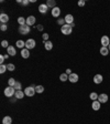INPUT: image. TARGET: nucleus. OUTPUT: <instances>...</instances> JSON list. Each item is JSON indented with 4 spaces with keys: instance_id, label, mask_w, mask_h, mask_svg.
Listing matches in <instances>:
<instances>
[{
    "instance_id": "22",
    "label": "nucleus",
    "mask_w": 110,
    "mask_h": 124,
    "mask_svg": "<svg viewBox=\"0 0 110 124\" xmlns=\"http://www.w3.org/2000/svg\"><path fill=\"white\" fill-rule=\"evenodd\" d=\"M12 123V119H11L10 116H5L2 119V124H11Z\"/></svg>"
},
{
    "instance_id": "42",
    "label": "nucleus",
    "mask_w": 110,
    "mask_h": 124,
    "mask_svg": "<svg viewBox=\"0 0 110 124\" xmlns=\"http://www.w3.org/2000/svg\"><path fill=\"white\" fill-rule=\"evenodd\" d=\"M108 49H109V51H110V44H109V46H108Z\"/></svg>"
},
{
    "instance_id": "23",
    "label": "nucleus",
    "mask_w": 110,
    "mask_h": 124,
    "mask_svg": "<svg viewBox=\"0 0 110 124\" xmlns=\"http://www.w3.org/2000/svg\"><path fill=\"white\" fill-rule=\"evenodd\" d=\"M46 5H47V7L49 8H52V9L56 7V2H55V0H47Z\"/></svg>"
},
{
    "instance_id": "16",
    "label": "nucleus",
    "mask_w": 110,
    "mask_h": 124,
    "mask_svg": "<svg viewBox=\"0 0 110 124\" xmlns=\"http://www.w3.org/2000/svg\"><path fill=\"white\" fill-rule=\"evenodd\" d=\"M21 57H22L23 59H28V58L30 57V51H29V49L24 48V49L21 50Z\"/></svg>"
},
{
    "instance_id": "19",
    "label": "nucleus",
    "mask_w": 110,
    "mask_h": 124,
    "mask_svg": "<svg viewBox=\"0 0 110 124\" xmlns=\"http://www.w3.org/2000/svg\"><path fill=\"white\" fill-rule=\"evenodd\" d=\"M109 49H108V48H106V46H101V48H100V54H101V55H104V57H106V55H108V54H109Z\"/></svg>"
},
{
    "instance_id": "26",
    "label": "nucleus",
    "mask_w": 110,
    "mask_h": 124,
    "mask_svg": "<svg viewBox=\"0 0 110 124\" xmlns=\"http://www.w3.org/2000/svg\"><path fill=\"white\" fill-rule=\"evenodd\" d=\"M35 92L36 93H40V94H41V93H43L44 92V86H43V85H36V86H35Z\"/></svg>"
},
{
    "instance_id": "9",
    "label": "nucleus",
    "mask_w": 110,
    "mask_h": 124,
    "mask_svg": "<svg viewBox=\"0 0 110 124\" xmlns=\"http://www.w3.org/2000/svg\"><path fill=\"white\" fill-rule=\"evenodd\" d=\"M35 21H36V19L34 16H29L28 18H26V24H28L29 27H31L35 23Z\"/></svg>"
},
{
    "instance_id": "3",
    "label": "nucleus",
    "mask_w": 110,
    "mask_h": 124,
    "mask_svg": "<svg viewBox=\"0 0 110 124\" xmlns=\"http://www.w3.org/2000/svg\"><path fill=\"white\" fill-rule=\"evenodd\" d=\"M35 86H28V88L24 89V94H26V96H34V94H35Z\"/></svg>"
},
{
    "instance_id": "4",
    "label": "nucleus",
    "mask_w": 110,
    "mask_h": 124,
    "mask_svg": "<svg viewBox=\"0 0 110 124\" xmlns=\"http://www.w3.org/2000/svg\"><path fill=\"white\" fill-rule=\"evenodd\" d=\"M18 30H19V33L22 34V36H24V34H28L29 32H30V27H29L28 24H24V26H20Z\"/></svg>"
},
{
    "instance_id": "27",
    "label": "nucleus",
    "mask_w": 110,
    "mask_h": 124,
    "mask_svg": "<svg viewBox=\"0 0 110 124\" xmlns=\"http://www.w3.org/2000/svg\"><path fill=\"white\" fill-rule=\"evenodd\" d=\"M59 80H61L62 82H65V81L68 80V75H67L66 73H62V74H59Z\"/></svg>"
},
{
    "instance_id": "14",
    "label": "nucleus",
    "mask_w": 110,
    "mask_h": 124,
    "mask_svg": "<svg viewBox=\"0 0 110 124\" xmlns=\"http://www.w3.org/2000/svg\"><path fill=\"white\" fill-rule=\"evenodd\" d=\"M7 52L9 55H11V57H14L15 54H17V50H15V48L13 46H9V48L7 49Z\"/></svg>"
},
{
    "instance_id": "32",
    "label": "nucleus",
    "mask_w": 110,
    "mask_h": 124,
    "mask_svg": "<svg viewBox=\"0 0 110 124\" xmlns=\"http://www.w3.org/2000/svg\"><path fill=\"white\" fill-rule=\"evenodd\" d=\"M7 29H8L7 23H1V26H0V30L1 31H7Z\"/></svg>"
},
{
    "instance_id": "28",
    "label": "nucleus",
    "mask_w": 110,
    "mask_h": 124,
    "mask_svg": "<svg viewBox=\"0 0 110 124\" xmlns=\"http://www.w3.org/2000/svg\"><path fill=\"white\" fill-rule=\"evenodd\" d=\"M15 83H17V81H15L13 78H10V79L8 80V84H9V86H13V88H14Z\"/></svg>"
},
{
    "instance_id": "10",
    "label": "nucleus",
    "mask_w": 110,
    "mask_h": 124,
    "mask_svg": "<svg viewBox=\"0 0 110 124\" xmlns=\"http://www.w3.org/2000/svg\"><path fill=\"white\" fill-rule=\"evenodd\" d=\"M51 13H52V16H53L54 18H57V17H59V16H61V9H59L58 7H55V8H53V9H52Z\"/></svg>"
},
{
    "instance_id": "24",
    "label": "nucleus",
    "mask_w": 110,
    "mask_h": 124,
    "mask_svg": "<svg viewBox=\"0 0 110 124\" xmlns=\"http://www.w3.org/2000/svg\"><path fill=\"white\" fill-rule=\"evenodd\" d=\"M18 23L20 24V26H24V24H26V18H24V17H19Z\"/></svg>"
},
{
    "instance_id": "5",
    "label": "nucleus",
    "mask_w": 110,
    "mask_h": 124,
    "mask_svg": "<svg viewBox=\"0 0 110 124\" xmlns=\"http://www.w3.org/2000/svg\"><path fill=\"white\" fill-rule=\"evenodd\" d=\"M35 46H36V42H35V40L34 39H28L26 41V49H34L35 48Z\"/></svg>"
},
{
    "instance_id": "18",
    "label": "nucleus",
    "mask_w": 110,
    "mask_h": 124,
    "mask_svg": "<svg viewBox=\"0 0 110 124\" xmlns=\"http://www.w3.org/2000/svg\"><path fill=\"white\" fill-rule=\"evenodd\" d=\"M15 46L22 50V49H24V48H26V42L23 41V40H18V41H17V43H15Z\"/></svg>"
},
{
    "instance_id": "8",
    "label": "nucleus",
    "mask_w": 110,
    "mask_h": 124,
    "mask_svg": "<svg viewBox=\"0 0 110 124\" xmlns=\"http://www.w3.org/2000/svg\"><path fill=\"white\" fill-rule=\"evenodd\" d=\"M108 95L106 94V93H103V94H100L99 96H98V101H99L100 103L103 104V103H107L108 102Z\"/></svg>"
},
{
    "instance_id": "37",
    "label": "nucleus",
    "mask_w": 110,
    "mask_h": 124,
    "mask_svg": "<svg viewBox=\"0 0 110 124\" xmlns=\"http://www.w3.org/2000/svg\"><path fill=\"white\" fill-rule=\"evenodd\" d=\"M5 57H3V54H1V55H0V63H1V64H3V62H5Z\"/></svg>"
},
{
    "instance_id": "7",
    "label": "nucleus",
    "mask_w": 110,
    "mask_h": 124,
    "mask_svg": "<svg viewBox=\"0 0 110 124\" xmlns=\"http://www.w3.org/2000/svg\"><path fill=\"white\" fill-rule=\"evenodd\" d=\"M78 79H79V77H78V74L77 73H74L73 72L71 75H68V81L72 83H76L77 81H78Z\"/></svg>"
},
{
    "instance_id": "2",
    "label": "nucleus",
    "mask_w": 110,
    "mask_h": 124,
    "mask_svg": "<svg viewBox=\"0 0 110 124\" xmlns=\"http://www.w3.org/2000/svg\"><path fill=\"white\" fill-rule=\"evenodd\" d=\"M14 94H15V89L13 88V86H9V85H8L7 88L5 89V95L7 96V98H12Z\"/></svg>"
},
{
    "instance_id": "20",
    "label": "nucleus",
    "mask_w": 110,
    "mask_h": 124,
    "mask_svg": "<svg viewBox=\"0 0 110 124\" xmlns=\"http://www.w3.org/2000/svg\"><path fill=\"white\" fill-rule=\"evenodd\" d=\"M44 48H45L47 51H50V50L53 49V43H52L51 41H46L44 42Z\"/></svg>"
},
{
    "instance_id": "6",
    "label": "nucleus",
    "mask_w": 110,
    "mask_h": 124,
    "mask_svg": "<svg viewBox=\"0 0 110 124\" xmlns=\"http://www.w3.org/2000/svg\"><path fill=\"white\" fill-rule=\"evenodd\" d=\"M100 43H101V46H106V48H108L110 44V39L108 36H103L101 37V39H100Z\"/></svg>"
},
{
    "instance_id": "33",
    "label": "nucleus",
    "mask_w": 110,
    "mask_h": 124,
    "mask_svg": "<svg viewBox=\"0 0 110 124\" xmlns=\"http://www.w3.org/2000/svg\"><path fill=\"white\" fill-rule=\"evenodd\" d=\"M14 89H17V91H20L21 89H22V85H21L20 82H17L14 85Z\"/></svg>"
},
{
    "instance_id": "41",
    "label": "nucleus",
    "mask_w": 110,
    "mask_h": 124,
    "mask_svg": "<svg viewBox=\"0 0 110 124\" xmlns=\"http://www.w3.org/2000/svg\"><path fill=\"white\" fill-rule=\"evenodd\" d=\"M3 57H5V59L7 60V59H9V57H10V55H9V54L7 53V54H3Z\"/></svg>"
},
{
    "instance_id": "30",
    "label": "nucleus",
    "mask_w": 110,
    "mask_h": 124,
    "mask_svg": "<svg viewBox=\"0 0 110 124\" xmlns=\"http://www.w3.org/2000/svg\"><path fill=\"white\" fill-rule=\"evenodd\" d=\"M7 65H5V64H1L0 65V73H1V74H2V73H5L6 71H7Z\"/></svg>"
},
{
    "instance_id": "1",
    "label": "nucleus",
    "mask_w": 110,
    "mask_h": 124,
    "mask_svg": "<svg viewBox=\"0 0 110 124\" xmlns=\"http://www.w3.org/2000/svg\"><path fill=\"white\" fill-rule=\"evenodd\" d=\"M72 31H73V27L71 24H64V26L61 27V32L64 36H69L72 33Z\"/></svg>"
},
{
    "instance_id": "17",
    "label": "nucleus",
    "mask_w": 110,
    "mask_h": 124,
    "mask_svg": "<svg viewBox=\"0 0 110 124\" xmlns=\"http://www.w3.org/2000/svg\"><path fill=\"white\" fill-rule=\"evenodd\" d=\"M0 21H1V23H7L9 21V16L7 13H1L0 15Z\"/></svg>"
},
{
    "instance_id": "40",
    "label": "nucleus",
    "mask_w": 110,
    "mask_h": 124,
    "mask_svg": "<svg viewBox=\"0 0 110 124\" xmlns=\"http://www.w3.org/2000/svg\"><path fill=\"white\" fill-rule=\"evenodd\" d=\"M65 73H66L67 75H71L73 72H72V70H71V69H67V70H66V72H65Z\"/></svg>"
},
{
    "instance_id": "12",
    "label": "nucleus",
    "mask_w": 110,
    "mask_h": 124,
    "mask_svg": "<svg viewBox=\"0 0 110 124\" xmlns=\"http://www.w3.org/2000/svg\"><path fill=\"white\" fill-rule=\"evenodd\" d=\"M100 106H101V103H100L99 101H92L91 103V108L94 110V111H98V110H100Z\"/></svg>"
},
{
    "instance_id": "13",
    "label": "nucleus",
    "mask_w": 110,
    "mask_h": 124,
    "mask_svg": "<svg viewBox=\"0 0 110 124\" xmlns=\"http://www.w3.org/2000/svg\"><path fill=\"white\" fill-rule=\"evenodd\" d=\"M64 19H65L66 24H73L74 23V17H73V15H66Z\"/></svg>"
},
{
    "instance_id": "21",
    "label": "nucleus",
    "mask_w": 110,
    "mask_h": 124,
    "mask_svg": "<svg viewBox=\"0 0 110 124\" xmlns=\"http://www.w3.org/2000/svg\"><path fill=\"white\" fill-rule=\"evenodd\" d=\"M24 92H22V91H15V94H14V96H15V99H23L24 98Z\"/></svg>"
},
{
    "instance_id": "38",
    "label": "nucleus",
    "mask_w": 110,
    "mask_h": 124,
    "mask_svg": "<svg viewBox=\"0 0 110 124\" xmlns=\"http://www.w3.org/2000/svg\"><path fill=\"white\" fill-rule=\"evenodd\" d=\"M29 2H30V0H23V1H22V5L23 6H28Z\"/></svg>"
},
{
    "instance_id": "15",
    "label": "nucleus",
    "mask_w": 110,
    "mask_h": 124,
    "mask_svg": "<svg viewBox=\"0 0 110 124\" xmlns=\"http://www.w3.org/2000/svg\"><path fill=\"white\" fill-rule=\"evenodd\" d=\"M47 10H49V7H47L46 3H42V5L39 6V11H40L41 13H46Z\"/></svg>"
},
{
    "instance_id": "31",
    "label": "nucleus",
    "mask_w": 110,
    "mask_h": 124,
    "mask_svg": "<svg viewBox=\"0 0 110 124\" xmlns=\"http://www.w3.org/2000/svg\"><path fill=\"white\" fill-rule=\"evenodd\" d=\"M1 46H2V48H9V43H8V41L7 40H2V41H1Z\"/></svg>"
},
{
    "instance_id": "34",
    "label": "nucleus",
    "mask_w": 110,
    "mask_h": 124,
    "mask_svg": "<svg viewBox=\"0 0 110 124\" xmlns=\"http://www.w3.org/2000/svg\"><path fill=\"white\" fill-rule=\"evenodd\" d=\"M57 23H58V24H61V26H64V24H66V22H65V19H58V20H57Z\"/></svg>"
},
{
    "instance_id": "36",
    "label": "nucleus",
    "mask_w": 110,
    "mask_h": 124,
    "mask_svg": "<svg viewBox=\"0 0 110 124\" xmlns=\"http://www.w3.org/2000/svg\"><path fill=\"white\" fill-rule=\"evenodd\" d=\"M85 5H86V1H85V0H79V1H78V6H79V7H84Z\"/></svg>"
},
{
    "instance_id": "25",
    "label": "nucleus",
    "mask_w": 110,
    "mask_h": 124,
    "mask_svg": "<svg viewBox=\"0 0 110 124\" xmlns=\"http://www.w3.org/2000/svg\"><path fill=\"white\" fill-rule=\"evenodd\" d=\"M98 96H99V95H98L96 92H91L89 94V98H90V100H91V101H97L98 100Z\"/></svg>"
},
{
    "instance_id": "29",
    "label": "nucleus",
    "mask_w": 110,
    "mask_h": 124,
    "mask_svg": "<svg viewBox=\"0 0 110 124\" xmlns=\"http://www.w3.org/2000/svg\"><path fill=\"white\" fill-rule=\"evenodd\" d=\"M7 69H8V71H14L15 67L12 63H9V64H7Z\"/></svg>"
},
{
    "instance_id": "39",
    "label": "nucleus",
    "mask_w": 110,
    "mask_h": 124,
    "mask_svg": "<svg viewBox=\"0 0 110 124\" xmlns=\"http://www.w3.org/2000/svg\"><path fill=\"white\" fill-rule=\"evenodd\" d=\"M43 29H44V27L42 26V24H39L38 26V30L39 31H43Z\"/></svg>"
},
{
    "instance_id": "11",
    "label": "nucleus",
    "mask_w": 110,
    "mask_h": 124,
    "mask_svg": "<svg viewBox=\"0 0 110 124\" xmlns=\"http://www.w3.org/2000/svg\"><path fill=\"white\" fill-rule=\"evenodd\" d=\"M104 81V77L101 74H95L94 77V83L95 84H100Z\"/></svg>"
},
{
    "instance_id": "35",
    "label": "nucleus",
    "mask_w": 110,
    "mask_h": 124,
    "mask_svg": "<svg viewBox=\"0 0 110 124\" xmlns=\"http://www.w3.org/2000/svg\"><path fill=\"white\" fill-rule=\"evenodd\" d=\"M49 33H43V41L46 42V41H49Z\"/></svg>"
}]
</instances>
